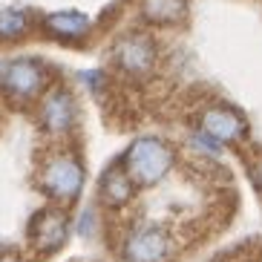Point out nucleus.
Listing matches in <instances>:
<instances>
[{
    "label": "nucleus",
    "instance_id": "obj_2",
    "mask_svg": "<svg viewBox=\"0 0 262 262\" xmlns=\"http://www.w3.org/2000/svg\"><path fill=\"white\" fill-rule=\"evenodd\" d=\"M110 67L133 84H147L162 70V43L153 29L136 26L121 32L110 47Z\"/></svg>",
    "mask_w": 262,
    "mask_h": 262
},
{
    "label": "nucleus",
    "instance_id": "obj_7",
    "mask_svg": "<svg viewBox=\"0 0 262 262\" xmlns=\"http://www.w3.org/2000/svg\"><path fill=\"white\" fill-rule=\"evenodd\" d=\"M196 130L208 133L222 147H239L251 136V124H248L245 113L228 101H208L196 113Z\"/></svg>",
    "mask_w": 262,
    "mask_h": 262
},
{
    "label": "nucleus",
    "instance_id": "obj_16",
    "mask_svg": "<svg viewBox=\"0 0 262 262\" xmlns=\"http://www.w3.org/2000/svg\"><path fill=\"white\" fill-rule=\"evenodd\" d=\"M248 176H251V182H254L256 190L262 193V150L248 159Z\"/></svg>",
    "mask_w": 262,
    "mask_h": 262
},
{
    "label": "nucleus",
    "instance_id": "obj_6",
    "mask_svg": "<svg viewBox=\"0 0 262 262\" xmlns=\"http://www.w3.org/2000/svg\"><path fill=\"white\" fill-rule=\"evenodd\" d=\"M35 121L38 130L55 144H67L75 136L78 121H81V110H78V98L67 84L52 81L49 90L38 98L35 104Z\"/></svg>",
    "mask_w": 262,
    "mask_h": 262
},
{
    "label": "nucleus",
    "instance_id": "obj_13",
    "mask_svg": "<svg viewBox=\"0 0 262 262\" xmlns=\"http://www.w3.org/2000/svg\"><path fill=\"white\" fill-rule=\"evenodd\" d=\"M101 231V213L95 205H86V208H81L75 213V219H72V233H78L81 239H95Z\"/></svg>",
    "mask_w": 262,
    "mask_h": 262
},
{
    "label": "nucleus",
    "instance_id": "obj_14",
    "mask_svg": "<svg viewBox=\"0 0 262 262\" xmlns=\"http://www.w3.org/2000/svg\"><path fill=\"white\" fill-rule=\"evenodd\" d=\"M187 147H190L193 153L205 156V159H219V156L225 153V147L219 144L216 139H210L208 133H202V130H190V133H187Z\"/></svg>",
    "mask_w": 262,
    "mask_h": 262
},
{
    "label": "nucleus",
    "instance_id": "obj_10",
    "mask_svg": "<svg viewBox=\"0 0 262 262\" xmlns=\"http://www.w3.org/2000/svg\"><path fill=\"white\" fill-rule=\"evenodd\" d=\"M136 196H139V185L121 167V162H113L101 173V179H98V205L101 208L118 213V210L130 208L133 202H136Z\"/></svg>",
    "mask_w": 262,
    "mask_h": 262
},
{
    "label": "nucleus",
    "instance_id": "obj_8",
    "mask_svg": "<svg viewBox=\"0 0 262 262\" xmlns=\"http://www.w3.org/2000/svg\"><path fill=\"white\" fill-rule=\"evenodd\" d=\"M72 233V216L61 205H47L43 210L32 216L29 222V245L38 254L49 256L55 251H61L67 245V239Z\"/></svg>",
    "mask_w": 262,
    "mask_h": 262
},
{
    "label": "nucleus",
    "instance_id": "obj_9",
    "mask_svg": "<svg viewBox=\"0 0 262 262\" xmlns=\"http://www.w3.org/2000/svg\"><path fill=\"white\" fill-rule=\"evenodd\" d=\"M38 26L47 38L58 43H84L93 35L95 20L81 9H58V12H47L38 20Z\"/></svg>",
    "mask_w": 262,
    "mask_h": 262
},
{
    "label": "nucleus",
    "instance_id": "obj_11",
    "mask_svg": "<svg viewBox=\"0 0 262 262\" xmlns=\"http://www.w3.org/2000/svg\"><path fill=\"white\" fill-rule=\"evenodd\" d=\"M190 15V0H139V17L147 29H173Z\"/></svg>",
    "mask_w": 262,
    "mask_h": 262
},
{
    "label": "nucleus",
    "instance_id": "obj_5",
    "mask_svg": "<svg viewBox=\"0 0 262 262\" xmlns=\"http://www.w3.org/2000/svg\"><path fill=\"white\" fill-rule=\"evenodd\" d=\"M116 254L121 262H170L176 254V239L162 222L136 219L121 228Z\"/></svg>",
    "mask_w": 262,
    "mask_h": 262
},
{
    "label": "nucleus",
    "instance_id": "obj_4",
    "mask_svg": "<svg viewBox=\"0 0 262 262\" xmlns=\"http://www.w3.org/2000/svg\"><path fill=\"white\" fill-rule=\"evenodd\" d=\"M52 84V70L47 61L32 58V55H17L0 63V95L12 107H35L38 98Z\"/></svg>",
    "mask_w": 262,
    "mask_h": 262
},
{
    "label": "nucleus",
    "instance_id": "obj_15",
    "mask_svg": "<svg viewBox=\"0 0 262 262\" xmlns=\"http://www.w3.org/2000/svg\"><path fill=\"white\" fill-rule=\"evenodd\" d=\"M78 81L86 86V93H93V95H104L107 93V86H110V78L104 70H81L78 72Z\"/></svg>",
    "mask_w": 262,
    "mask_h": 262
},
{
    "label": "nucleus",
    "instance_id": "obj_1",
    "mask_svg": "<svg viewBox=\"0 0 262 262\" xmlns=\"http://www.w3.org/2000/svg\"><path fill=\"white\" fill-rule=\"evenodd\" d=\"M35 185L49 199V205L70 208V205H75L81 199L84 185H86L84 159L70 144H52L47 153L40 156Z\"/></svg>",
    "mask_w": 262,
    "mask_h": 262
},
{
    "label": "nucleus",
    "instance_id": "obj_12",
    "mask_svg": "<svg viewBox=\"0 0 262 262\" xmlns=\"http://www.w3.org/2000/svg\"><path fill=\"white\" fill-rule=\"evenodd\" d=\"M35 29V17L29 9L0 6V43H17Z\"/></svg>",
    "mask_w": 262,
    "mask_h": 262
},
{
    "label": "nucleus",
    "instance_id": "obj_3",
    "mask_svg": "<svg viewBox=\"0 0 262 262\" xmlns=\"http://www.w3.org/2000/svg\"><path fill=\"white\" fill-rule=\"evenodd\" d=\"M121 167L130 173V179L139 185V190H150V187H159L164 179L176 170V147L170 144L164 136H156V133H141L130 144L124 147L121 153Z\"/></svg>",
    "mask_w": 262,
    "mask_h": 262
}]
</instances>
